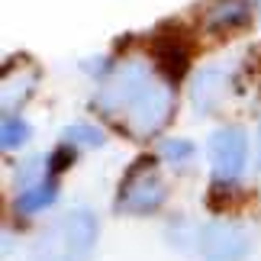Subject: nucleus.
I'll return each instance as SVG.
<instances>
[{
	"instance_id": "nucleus-4",
	"label": "nucleus",
	"mask_w": 261,
	"mask_h": 261,
	"mask_svg": "<svg viewBox=\"0 0 261 261\" xmlns=\"http://www.w3.org/2000/svg\"><path fill=\"white\" fill-rule=\"evenodd\" d=\"M200 255H203V261H245L248 232L236 223L216 219L200 232Z\"/></svg>"
},
{
	"instance_id": "nucleus-2",
	"label": "nucleus",
	"mask_w": 261,
	"mask_h": 261,
	"mask_svg": "<svg viewBox=\"0 0 261 261\" xmlns=\"http://www.w3.org/2000/svg\"><path fill=\"white\" fill-rule=\"evenodd\" d=\"M94 245H97V216L77 206L68 210L48 229V236L39 245V255H42V261H90Z\"/></svg>"
},
{
	"instance_id": "nucleus-15",
	"label": "nucleus",
	"mask_w": 261,
	"mask_h": 261,
	"mask_svg": "<svg viewBox=\"0 0 261 261\" xmlns=\"http://www.w3.org/2000/svg\"><path fill=\"white\" fill-rule=\"evenodd\" d=\"M39 165H42V158H33V162H26L23 171H19V180H23V184H29V180L39 174ZM29 187H33V184H29Z\"/></svg>"
},
{
	"instance_id": "nucleus-12",
	"label": "nucleus",
	"mask_w": 261,
	"mask_h": 261,
	"mask_svg": "<svg viewBox=\"0 0 261 261\" xmlns=\"http://www.w3.org/2000/svg\"><path fill=\"white\" fill-rule=\"evenodd\" d=\"M0 142H4V148H19L29 142V126L23 123V119H4V129H0Z\"/></svg>"
},
{
	"instance_id": "nucleus-1",
	"label": "nucleus",
	"mask_w": 261,
	"mask_h": 261,
	"mask_svg": "<svg viewBox=\"0 0 261 261\" xmlns=\"http://www.w3.org/2000/svg\"><path fill=\"white\" fill-rule=\"evenodd\" d=\"M94 107L133 139H148L168 123L174 90L145 62H123L94 97Z\"/></svg>"
},
{
	"instance_id": "nucleus-13",
	"label": "nucleus",
	"mask_w": 261,
	"mask_h": 261,
	"mask_svg": "<svg viewBox=\"0 0 261 261\" xmlns=\"http://www.w3.org/2000/svg\"><path fill=\"white\" fill-rule=\"evenodd\" d=\"M158 152H162V158H168V162H184V158L194 155V145H190L187 139H168V142L158 145Z\"/></svg>"
},
{
	"instance_id": "nucleus-7",
	"label": "nucleus",
	"mask_w": 261,
	"mask_h": 261,
	"mask_svg": "<svg viewBox=\"0 0 261 261\" xmlns=\"http://www.w3.org/2000/svg\"><path fill=\"white\" fill-rule=\"evenodd\" d=\"M226 84H229V74L223 68H203V71H197L194 77V90H190V100H194L197 113H213L219 107V100L226 94Z\"/></svg>"
},
{
	"instance_id": "nucleus-14",
	"label": "nucleus",
	"mask_w": 261,
	"mask_h": 261,
	"mask_svg": "<svg viewBox=\"0 0 261 261\" xmlns=\"http://www.w3.org/2000/svg\"><path fill=\"white\" fill-rule=\"evenodd\" d=\"M65 165H71V145L62 142V148H58V152L48 158V168H52V171H62Z\"/></svg>"
},
{
	"instance_id": "nucleus-9",
	"label": "nucleus",
	"mask_w": 261,
	"mask_h": 261,
	"mask_svg": "<svg viewBox=\"0 0 261 261\" xmlns=\"http://www.w3.org/2000/svg\"><path fill=\"white\" fill-rule=\"evenodd\" d=\"M55 197H58V184H55V180H42V184L26 187L23 194L16 197V210H19V213H39V210L52 206Z\"/></svg>"
},
{
	"instance_id": "nucleus-10",
	"label": "nucleus",
	"mask_w": 261,
	"mask_h": 261,
	"mask_svg": "<svg viewBox=\"0 0 261 261\" xmlns=\"http://www.w3.org/2000/svg\"><path fill=\"white\" fill-rule=\"evenodd\" d=\"M62 142L65 145H84V148H100L107 142L103 129H97L94 123H71L62 129Z\"/></svg>"
},
{
	"instance_id": "nucleus-3",
	"label": "nucleus",
	"mask_w": 261,
	"mask_h": 261,
	"mask_svg": "<svg viewBox=\"0 0 261 261\" xmlns=\"http://www.w3.org/2000/svg\"><path fill=\"white\" fill-rule=\"evenodd\" d=\"M165 180L162 174L155 171V162L152 158H142L129 168L126 180L119 184V197H116V210L119 213H129V216H145V213H155L158 206L165 203Z\"/></svg>"
},
{
	"instance_id": "nucleus-11",
	"label": "nucleus",
	"mask_w": 261,
	"mask_h": 261,
	"mask_svg": "<svg viewBox=\"0 0 261 261\" xmlns=\"http://www.w3.org/2000/svg\"><path fill=\"white\" fill-rule=\"evenodd\" d=\"M158 65H162V71L168 77H180V74H184V65H187V52L177 42L158 45Z\"/></svg>"
},
{
	"instance_id": "nucleus-8",
	"label": "nucleus",
	"mask_w": 261,
	"mask_h": 261,
	"mask_svg": "<svg viewBox=\"0 0 261 261\" xmlns=\"http://www.w3.org/2000/svg\"><path fill=\"white\" fill-rule=\"evenodd\" d=\"M252 10H248L245 0H219L206 10V26L210 29H239L248 23Z\"/></svg>"
},
{
	"instance_id": "nucleus-16",
	"label": "nucleus",
	"mask_w": 261,
	"mask_h": 261,
	"mask_svg": "<svg viewBox=\"0 0 261 261\" xmlns=\"http://www.w3.org/2000/svg\"><path fill=\"white\" fill-rule=\"evenodd\" d=\"M255 162L261 168V123H258V136H255Z\"/></svg>"
},
{
	"instance_id": "nucleus-6",
	"label": "nucleus",
	"mask_w": 261,
	"mask_h": 261,
	"mask_svg": "<svg viewBox=\"0 0 261 261\" xmlns=\"http://www.w3.org/2000/svg\"><path fill=\"white\" fill-rule=\"evenodd\" d=\"M39 84V71L36 68H7L4 71V84H0V107H4L7 119H13V113H19V107L33 97V90Z\"/></svg>"
},
{
	"instance_id": "nucleus-5",
	"label": "nucleus",
	"mask_w": 261,
	"mask_h": 261,
	"mask_svg": "<svg viewBox=\"0 0 261 261\" xmlns=\"http://www.w3.org/2000/svg\"><path fill=\"white\" fill-rule=\"evenodd\" d=\"M245 155H248V142H245V133L236 126H226L213 133L210 139V162H213V174L216 180H236L245 168Z\"/></svg>"
}]
</instances>
